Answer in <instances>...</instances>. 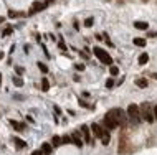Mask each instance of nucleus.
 I'll use <instances>...</instances> for the list:
<instances>
[{
    "instance_id": "cd10ccee",
    "label": "nucleus",
    "mask_w": 157,
    "mask_h": 155,
    "mask_svg": "<svg viewBox=\"0 0 157 155\" xmlns=\"http://www.w3.org/2000/svg\"><path fill=\"white\" fill-rule=\"evenodd\" d=\"M15 71H17V74H23V68L22 66H15Z\"/></svg>"
},
{
    "instance_id": "e433bc0d",
    "label": "nucleus",
    "mask_w": 157,
    "mask_h": 155,
    "mask_svg": "<svg viewBox=\"0 0 157 155\" xmlns=\"http://www.w3.org/2000/svg\"><path fill=\"white\" fill-rule=\"evenodd\" d=\"M152 76H154V78H155V79H157V73H155V74H152Z\"/></svg>"
},
{
    "instance_id": "f3484780",
    "label": "nucleus",
    "mask_w": 157,
    "mask_h": 155,
    "mask_svg": "<svg viewBox=\"0 0 157 155\" xmlns=\"http://www.w3.org/2000/svg\"><path fill=\"white\" fill-rule=\"evenodd\" d=\"M61 145V137H58V135H53L51 139V147H60Z\"/></svg>"
},
{
    "instance_id": "c85d7f7f",
    "label": "nucleus",
    "mask_w": 157,
    "mask_h": 155,
    "mask_svg": "<svg viewBox=\"0 0 157 155\" xmlns=\"http://www.w3.org/2000/svg\"><path fill=\"white\" fill-rule=\"evenodd\" d=\"M76 69H78V71H83V69H84V64H83V63H78V64H76Z\"/></svg>"
},
{
    "instance_id": "4468645a",
    "label": "nucleus",
    "mask_w": 157,
    "mask_h": 155,
    "mask_svg": "<svg viewBox=\"0 0 157 155\" xmlns=\"http://www.w3.org/2000/svg\"><path fill=\"white\" fill-rule=\"evenodd\" d=\"M41 91L43 92H48L50 91V83H48L46 78H41Z\"/></svg>"
},
{
    "instance_id": "6e6552de",
    "label": "nucleus",
    "mask_w": 157,
    "mask_h": 155,
    "mask_svg": "<svg viewBox=\"0 0 157 155\" xmlns=\"http://www.w3.org/2000/svg\"><path fill=\"white\" fill-rule=\"evenodd\" d=\"M71 142L76 147H83V139H81V134L79 132H74L73 135H71Z\"/></svg>"
},
{
    "instance_id": "39448f33",
    "label": "nucleus",
    "mask_w": 157,
    "mask_h": 155,
    "mask_svg": "<svg viewBox=\"0 0 157 155\" xmlns=\"http://www.w3.org/2000/svg\"><path fill=\"white\" fill-rule=\"evenodd\" d=\"M79 131H81V134H83V137H84V142H86V144H89V145H94V144H93V139H91V129L88 127V126H84V124H83Z\"/></svg>"
},
{
    "instance_id": "5701e85b",
    "label": "nucleus",
    "mask_w": 157,
    "mask_h": 155,
    "mask_svg": "<svg viewBox=\"0 0 157 155\" xmlns=\"http://www.w3.org/2000/svg\"><path fill=\"white\" fill-rule=\"evenodd\" d=\"M93 23H94V18L93 17H88L86 20H84V27H93Z\"/></svg>"
},
{
    "instance_id": "a211bd4d",
    "label": "nucleus",
    "mask_w": 157,
    "mask_h": 155,
    "mask_svg": "<svg viewBox=\"0 0 157 155\" xmlns=\"http://www.w3.org/2000/svg\"><path fill=\"white\" fill-rule=\"evenodd\" d=\"M68 144H73V142H71V135H63V137H61V145H68Z\"/></svg>"
},
{
    "instance_id": "f704fd0d",
    "label": "nucleus",
    "mask_w": 157,
    "mask_h": 155,
    "mask_svg": "<svg viewBox=\"0 0 157 155\" xmlns=\"http://www.w3.org/2000/svg\"><path fill=\"white\" fill-rule=\"evenodd\" d=\"M2 58H3V53H0V61H2Z\"/></svg>"
},
{
    "instance_id": "ddd939ff",
    "label": "nucleus",
    "mask_w": 157,
    "mask_h": 155,
    "mask_svg": "<svg viewBox=\"0 0 157 155\" xmlns=\"http://www.w3.org/2000/svg\"><path fill=\"white\" fill-rule=\"evenodd\" d=\"M109 142H111V135H109V132H108V131H104L103 137H101V144H103V145H108Z\"/></svg>"
},
{
    "instance_id": "c756f323",
    "label": "nucleus",
    "mask_w": 157,
    "mask_h": 155,
    "mask_svg": "<svg viewBox=\"0 0 157 155\" xmlns=\"http://www.w3.org/2000/svg\"><path fill=\"white\" fill-rule=\"evenodd\" d=\"M152 114H154V119L157 121V106H154V109H152Z\"/></svg>"
},
{
    "instance_id": "6ab92c4d",
    "label": "nucleus",
    "mask_w": 157,
    "mask_h": 155,
    "mask_svg": "<svg viewBox=\"0 0 157 155\" xmlns=\"http://www.w3.org/2000/svg\"><path fill=\"white\" fill-rule=\"evenodd\" d=\"M134 45L142 48V46H146V40H144V38H134Z\"/></svg>"
},
{
    "instance_id": "4c0bfd02",
    "label": "nucleus",
    "mask_w": 157,
    "mask_h": 155,
    "mask_svg": "<svg viewBox=\"0 0 157 155\" xmlns=\"http://www.w3.org/2000/svg\"><path fill=\"white\" fill-rule=\"evenodd\" d=\"M144 2H146V0H144Z\"/></svg>"
},
{
    "instance_id": "c9c22d12",
    "label": "nucleus",
    "mask_w": 157,
    "mask_h": 155,
    "mask_svg": "<svg viewBox=\"0 0 157 155\" xmlns=\"http://www.w3.org/2000/svg\"><path fill=\"white\" fill-rule=\"evenodd\" d=\"M0 86H2V74H0Z\"/></svg>"
},
{
    "instance_id": "7c9ffc66",
    "label": "nucleus",
    "mask_w": 157,
    "mask_h": 155,
    "mask_svg": "<svg viewBox=\"0 0 157 155\" xmlns=\"http://www.w3.org/2000/svg\"><path fill=\"white\" fill-rule=\"evenodd\" d=\"M147 36H150V38H154V36H157V33H155V32H149V33H147Z\"/></svg>"
},
{
    "instance_id": "9b49d317",
    "label": "nucleus",
    "mask_w": 157,
    "mask_h": 155,
    "mask_svg": "<svg viewBox=\"0 0 157 155\" xmlns=\"http://www.w3.org/2000/svg\"><path fill=\"white\" fill-rule=\"evenodd\" d=\"M147 84H149V83H147L146 78H137V79H136V86H137V88H142V89H144V88H147Z\"/></svg>"
},
{
    "instance_id": "412c9836",
    "label": "nucleus",
    "mask_w": 157,
    "mask_h": 155,
    "mask_svg": "<svg viewBox=\"0 0 157 155\" xmlns=\"http://www.w3.org/2000/svg\"><path fill=\"white\" fill-rule=\"evenodd\" d=\"M13 84L17 86V88H22V86H23V79L20 76H15L13 78Z\"/></svg>"
},
{
    "instance_id": "2f4dec72",
    "label": "nucleus",
    "mask_w": 157,
    "mask_h": 155,
    "mask_svg": "<svg viewBox=\"0 0 157 155\" xmlns=\"http://www.w3.org/2000/svg\"><path fill=\"white\" fill-rule=\"evenodd\" d=\"M31 155H43V152H41V150H33V153H31Z\"/></svg>"
},
{
    "instance_id": "4be33fe9",
    "label": "nucleus",
    "mask_w": 157,
    "mask_h": 155,
    "mask_svg": "<svg viewBox=\"0 0 157 155\" xmlns=\"http://www.w3.org/2000/svg\"><path fill=\"white\" fill-rule=\"evenodd\" d=\"M38 64V69L41 71V73H48V66L45 64V63H36Z\"/></svg>"
},
{
    "instance_id": "dca6fc26",
    "label": "nucleus",
    "mask_w": 157,
    "mask_h": 155,
    "mask_svg": "<svg viewBox=\"0 0 157 155\" xmlns=\"http://www.w3.org/2000/svg\"><path fill=\"white\" fill-rule=\"evenodd\" d=\"M137 61H139V64H147V61H149V54H147V53H142Z\"/></svg>"
},
{
    "instance_id": "b1692460",
    "label": "nucleus",
    "mask_w": 157,
    "mask_h": 155,
    "mask_svg": "<svg viewBox=\"0 0 157 155\" xmlns=\"http://www.w3.org/2000/svg\"><path fill=\"white\" fill-rule=\"evenodd\" d=\"M12 30H13L12 27H7V28H5L3 32H2V36H7V35H10V33H12Z\"/></svg>"
},
{
    "instance_id": "473e14b6",
    "label": "nucleus",
    "mask_w": 157,
    "mask_h": 155,
    "mask_svg": "<svg viewBox=\"0 0 157 155\" xmlns=\"http://www.w3.org/2000/svg\"><path fill=\"white\" fill-rule=\"evenodd\" d=\"M53 2H55V0H45V3H46V5H50V3H53Z\"/></svg>"
},
{
    "instance_id": "72a5a7b5",
    "label": "nucleus",
    "mask_w": 157,
    "mask_h": 155,
    "mask_svg": "<svg viewBox=\"0 0 157 155\" xmlns=\"http://www.w3.org/2000/svg\"><path fill=\"white\" fill-rule=\"evenodd\" d=\"M3 22H5V18H3V17H0V23H3Z\"/></svg>"
},
{
    "instance_id": "1a4fd4ad",
    "label": "nucleus",
    "mask_w": 157,
    "mask_h": 155,
    "mask_svg": "<svg viewBox=\"0 0 157 155\" xmlns=\"http://www.w3.org/2000/svg\"><path fill=\"white\" fill-rule=\"evenodd\" d=\"M40 150L43 152V155H51V152H53V147H51V144H48V142H45V144H41V148Z\"/></svg>"
},
{
    "instance_id": "f03ea898",
    "label": "nucleus",
    "mask_w": 157,
    "mask_h": 155,
    "mask_svg": "<svg viewBox=\"0 0 157 155\" xmlns=\"http://www.w3.org/2000/svg\"><path fill=\"white\" fill-rule=\"evenodd\" d=\"M93 53H94V56H96L99 61H101L103 64H108V66H111V64H112V58H111L109 54L104 51L103 48H99V46H94Z\"/></svg>"
},
{
    "instance_id": "f257e3e1",
    "label": "nucleus",
    "mask_w": 157,
    "mask_h": 155,
    "mask_svg": "<svg viewBox=\"0 0 157 155\" xmlns=\"http://www.w3.org/2000/svg\"><path fill=\"white\" fill-rule=\"evenodd\" d=\"M106 116H109L112 121L116 122V126H124L126 124V121H127V114L124 112L122 109H117V107H114V109H111Z\"/></svg>"
},
{
    "instance_id": "393cba45",
    "label": "nucleus",
    "mask_w": 157,
    "mask_h": 155,
    "mask_svg": "<svg viewBox=\"0 0 157 155\" xmlns=\"http://www.w3.org/2000/svg\"><path fill=\"white\" fill-rule=\"evenodd\" d=\"M106 86H108V88H112V86H114V79H112V78H108V81H106Z\"/></svg>"
},
{
    "instance_id": "aec40b11",
    "label": "nucleus",
    "mask_w": 157,
    "mask_h": 155,
    "mask_svg": "<svg viewBox=\"0 0 157 155\" xmlns=\"http://www.w3.org/2000/svg\"><path fill=\"white\" fill-rule=\"evenodd\" d=\"M109 73H111V76H117V74H119V68L114 66V64H111L109 66Z\"/></svg>"
},
{
    "instance_id": "f8f14e48",
    "label": "nucleus",
    "mask_w": 157,
    "mask_h": 155,
    "mask_svg": "<svg viewBox=\"0 0 157 155\" xmlns=\"http://www.w3.org/2000/svg\"><path fill=\"white\" fill-rule=\"evenodd\" d=\"M134 27L137 30H147L149 28V23L147 22H134Z\"/></svg>"
},
{
    "instance_id": "20e7f679",
    "label": "nucleus",
    "mask_w": 157,
    "mask_h": 155,
    "mask_svg": "<svg viewBox=\"0 0 157 155\" xmlns=\"http://www.w3.org/2000/svg\"><path fill=\"white\" fill-rule=\"evenodd\" d=\"M139 111H141V117H142V121H147L149 124H152L155 119H154V114H152V111L149 109V106H147V102H142V106L139 107Z\"/></svg>"
},
{
    "instance_id": "bb28decb",
    "label": "nucleus",
    "mask_w": 157,
    "mask_h": 155,
    "mask_svg": "<svg viewBox=\"0 0 157 155\" xmlns=\"http://www.w3.org/2000/svg\"><path fill=\"white\" fill-rule=\"evenodd\" d=\"M58 46L63 49V51H66V45H65V43H63V40H60V43H58Z\"/></svg>"
},
{
    "instance_id": "7ed1b4c3",
    "label": "nucleus",
    "mask_w": 157,
    "mask_h": 155,
    "mask_svg": "<svg viewBox=\"0 0 157 155\" xmlns=\"http://www.w3.org/2000/svg\"><path fill=\"white\" fill-rule=\"evenodd\" d=\"M126 114H127V117H129L132 122H136V124H139V122L142 121L141 111H139V107H137L136 104H129V106H127V111H126Z\"/></svg>"
},
{
    "instance_id": "9d476101",
    "label": "nucleus",
    "mask_w": 157,
    "mask_h": 155,
    "mask_svg": "<svg viewBox=\"0 0 157 155\" xmlns=\"http://www.w3.org/2000/svg\"><path fill=\"white\" fill-rule=\"evenodd\" d=\"M10 124H12V127H13V129H15L17 132H23V131H25V126H23V124L17 122V121H13V119L10 121Z\"/></svg>"
},
{
    "instance_id": "2eb2a0df",
    "label": "nucleus",
    "mask_w": 157,
    "mask_h": 155,
    "mask_svg": "<svg viewBox=\"0 0 157 155\" xmlns=\"http://www.w3.org/2000/svg\"><path fill=\"white\" fill-rule=\"evenodd\" d=\"M13 142H15V145H17L18 148H25V147H27V142L22 140V139H18V137H15V139H13Z\"/></svg>"
},
{
    "instance_id": "a878e982",
    "label": "nucleus",
    "mask_w": 157,
    "mask_h": 155,
    "mask_svg": "<svg viewBox=\"0 0 157 155\" xmlns=\"http://www.w3.org/2000/svg\"><path fill=\"white\" fill-rule=\"evenodd\" d=\"M18 15H20V13H17V12H13V10L8 12V17H10V18H15V17H18Z\"/></svg>"
},
{
    "instance_id": "0eeeda50",
    "label": "nucleus",
    "mask_w": 157,
    "mask_h": 155,
    "mask_svg": "<svg viewBox=\"0 0 157 155\" xmlns=\"http://www.w3.org/2000/svg\"><path fill=\"white\" fill-rule=\"evenodd\" d=\"M91 131H93V134H94V137H98V139H101L103 137V134H104V129L99 126V124H93V126L89 127Z\"/></svg>"
},
{
    "instance_id": "423d86ee",
    "label": "nucleus",
    "mask_w": 157,
    "mask_h": 155,
    "mask_svg": "<svg viewBox=\"0 0 157 155\" xmlns=\"http://www.w3.org/2000/svg\"><path fill=\"white\" fill-rule=\"evenodd\" d=\"M46 8V3L45 2H33V5H31V8L28 10V15H33L36 13V12H41Z\"/></svg>"
}]
</instances>
